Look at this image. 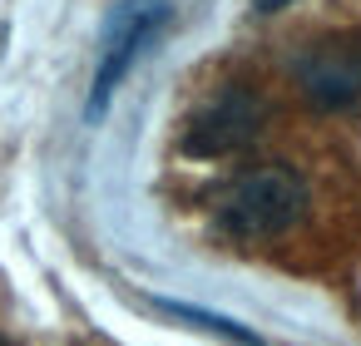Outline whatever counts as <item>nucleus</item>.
<instances>
[{
  "instance_id": "obj_1",
  "label": "nucleus",
  "mask_w": 361,
  "mask_h": 346,
  "mask_svg": "<svg viewBox=\"0 0 361 346\" xmlns=\"http://www.w3.org/2000/svg\"><path fill=\"white\" fill-rule=\"evenodd\" d=\"M307 213V183L272 163V168H252L243 178H233L223 193H218V233L238 237V242H262V237H277L287 233L297 218Z\"/></svg>"
},
{
  "instance_id": "obj_2",
  "label": "nucleus",
  "mask_w": 361,
  "mask_h": 346,
  "mask_svg": "<svg viewBox=\"0 0 361 346\" xmlns=\"http://www.w3.org/2000/svg\"><path fill=\"white\" fill-rule=\"evenodd\" d=\"M297 85L317 109H356L361 104V30L312 40L297 55Z\"/></svg>"
},
{
  "instance_id": "obj_3",
  "label": "nucleus",
  "mask_w": 361,
  "mask_h": 346,
  "mask_svg": "<svg viewBox=\"0 0 361 346\" xmlns=\"http://www.w3.org/2000/svg\"><path fill=\"white\" fill-rule=\"evenodd\" d=\"M169 20V6L164 0H119V16L109 25V40H104V55H99V70H94V89H90V104L85 114L99 119L119 89V80L129 75V65L144 55V45L154 40V30Z\"/></svg>"
},
{
  "instance_id": "obj_4",
  "label": "nucleus",
  "mask_w": 361,
  "mask_h": 346,
  "mask_svg": "<svg viewBox=\"0 0 361 346\" xmlns=\"http://www.w3.org/2000/svg\"><path fill=\"white\" fill-rule=\"evenodd\" d=\"M262 119H267L262 99H257L252 89L233 85V89H223L218 99H208V104L188 119V129H183V154H188V159H223V154H238V149H247V144L257 139Z\"/></svg>"
},
{
  "instance_id": "obj_5",
  "label": "nucleus",
  "mask_w": 361,
  "mask_h": 346,
  "mask_svg": "<svg viewBox=\"0 0 361 346\" xmlns=\"http://www.w3.org/2000/svg\"><path fill=\"white\" fill-rule=\"evenodd\" d=\"M154 307L169 311V316H178V321H188V326H203V331H213V336H228L233 346H267L257 331L238 326L233 316H218V311H203V307H188V302H169V297H154Z\"/></svg>"
},
{
  "instance_id": "obj_6",
  "label": "nucleus",
  "mask_w": 361,
  "mask_h": 346,
  "mask_svg": "<svg viewBox=\"0 0 361 346\" xmlns=\"http://www.w3.org/2000/svg\"><path fill=\"white\" fill-rule=\"evenodd\" d=\"M252 6H257V11H267V16H272V11H282V6H292V0H252Z\"/></svg>"
},
{
  "instance_id": "obj_7",
  "label": "nucleus",
  "mask_w": 361,
  "mask_h": 346,
  "mask_svg": "<svg viewBox=\"0 0 361 346\" xmlns=\"http://www.w3.org/2000/svg\"><path fill=\"white\" fill-rule=\"evenodd\" d=\"M0 346H16V341H6V336H0Z\"/></svg>"
}]
</instances>
